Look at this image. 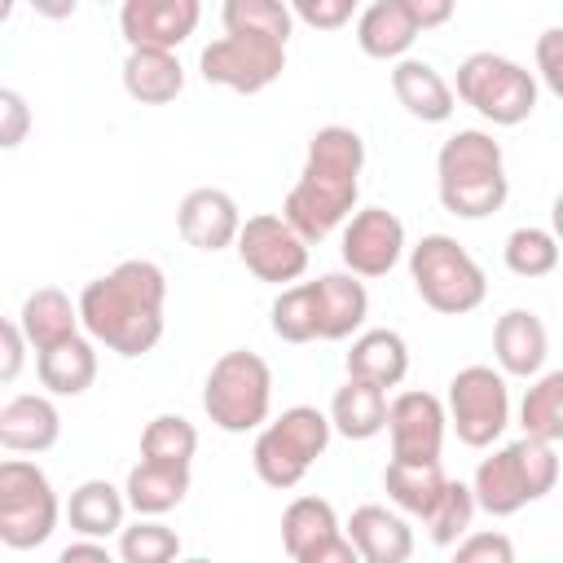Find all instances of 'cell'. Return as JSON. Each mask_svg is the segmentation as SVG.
Instances as JSON below:
<instances>
[{
    "label": "cell",
    "mask_w": 563,
    "mask_h": 563,
    "mask_svg": "<svg viewBox=\"0 0 563 563\" xmlns=\"http://www.w3.org/2000/svg\"><path fill=\"white\" fill-rule=\"evenodd\" d=\"M176 233L194 246V251H224V246H238V233H242V211L233 202V194L216 189V185H198L180 198L176 207Z\"/></svg>",
    "instance_id": "obj_16"
},
{
    "label": "cell",
    "mask_w": 563,
    "mask_h": 563,
    "mask_svg": "<svg viewBox=\"0 0 563 563\" xmlns=\"http://www.w3.org/2000/svg\"><path fill=\"white\" fill-rule=\"evenodd\" d=\"M475 493H471V484H462V479H449L444 484V493H440V501L431 506V515L422 519V528H427V537L435 541V545H444V550H453L466 532H471V519H475Z\"/></svg>",
    "instance_id": "obj_36"
},
{
    "label": "cell",
    "mask_w": 563,
    "mask_h": 563,
    "mask_svg": "<svg viewBox=\"0 0 563 563\" xmlns=\"http://www.w3.org/2000/svg\"><path fill=\"white\" fill-rule=\"evenodd\" d=\"M180 563H211V559H202V554H194V559H180Z\"/></svg>",
    "instance_id": "obj_47"
},
{
    "label": "cell",
    "mask_w": 563,
    "mask_h": 563,
    "mask_svg": "<svg viewBox=\"0 0 563 563\" xmlns=\"http://www.w3.org/2000/svg\"><path fill=\"white\" fill-rule=\"evenodd\" d=\"M361 172H365V141L356 128L325 123L308 136V154L299 167V180L290 185L282 216L303 242H321L339 224L356 216L361 198Z\"/></svg>",
    "instance_id": "obj_1"
},
{
    "label": "cell",
    "mask_w": 563,
    "mask_h": 563,
    "mask_svg": "<svg viewBox=\"0 0 563 563\" xmlns=\"http://www.w3.org/2000/svg\"><path fill=\"white\" fill-rule=\"evenodd\" d=\"M119 563H180V532L163 519H136L119 532Z\"/></svg>",
    "instance_id": "obj_37"
},
{
    "label": "cell",
    "mask_w": 563,
    "mask_h": 563,
    "mask_svg": "<svg viewBox=\"0 0 563 563\" xmlns=\"http://www.w3.org/2000/svg\"><path fill=\"white\" fill-rule=\"evenodd\" d=\"M449 427L457 431V440L466 449H488L501 440V431L510 427V387L506 374L493 365H462L449 378Z\"/></svg>",
    "instance_id": "obj_11"
},
{
    "label": "cell",
    "mask_w": 563,
    "mask_h": 563,
    "mask_svg": "<svg viewBox=\"0 0 563 563\" xmlns=\"http://www.w3.org/2000/svg\"><path fill=\"white\" fill-rule=\"evenodd\" d=\"M343 365H347V378H361L387 391V387H400L409 374V343L400 330L374 325L352 339V352L343 356Z\"/></svg>",
    "instance_id": "obj_21"
},
{
    "label": "cell",
    "mask_w": 563,
    "mask_h": 563,
    "mask_svg": "<svg viewBox=\"0 0 563 563\" xmlns=\"http://www.w3.org/2000/svg\"><path fill=\"white\" fill-rule=\"evenodd\" d=\"M62 435V413L53 405V396H9L0 405V444L9 453H48Z\"/></svg>",
    "instance_id": "obj_18"
},
{
    "label": "cell",
    "mask_w": 563,
    "mask_h": 563,
    "mask_svg": "<svg viewBox=\"0 0 563 563\" xmlns=\"http://www.w3.org/2000/svg\"><path fill=\"white\" fill-rule=\"evenodd\" d=\"M444 484L449 479H444L440 462H387L383 466V488H387L391 506L405 510V515H413V519H427L431 515V506L440 501Z\"/></svg>",
    "instance_id": "obj_30"
},
{
    "label": "cell",
    "mask_w": 563,
    "mask_h": 563,
    "mask_svg": "<svg viewBox=\"0 0 563 563\" xmlns=\"http://www.w3.org/2000/svg\"><path fill=\"white\" fill-rule=\"evenodd\" d=\"M453 92L493 128H515V123L532 119V110H537V75L493 48L462 57Z\"/></svg>",
    "instance_id": "obj_9"
},
{
    "label": "cell",
    "mask_w": 563,
    "mask_h": 563,
    "mask_svg": "<svg viewBox=\"0 0 563 563\" xmlns=\"http://www.w3.org/2000/svg\"><path fill=\"white\" fill-rule=\"evenodd\" d=\"M202 409H207L211 427H220L229 435L260 431L273 409L268 361L251 347H233V352L216 356V365L207 369V383H202Z\"/></svg>",
    "instance_id": "obj_7"
},
{
    "label": "cell",
    "mask_w": 563,
    "mask_h": 563,
    "mask_svg": "<svg viewBox=\"0 0 563 563\" xmlns=\"http://www.w3.org/2000/svg\"><path fill=\"white\" fill-rule=\"evenodd\" d=\"M268 325L282 343H312L321 339L317 330V282H295L286 286L273 308H268Z\"/></svg>",
    "instance_id": "obj_35"
},
{
    "label": "cell",
    "mask_w": 563,
    "mask_h": 563,
    "mask_svg": "<svg viewBox=\"0 0 563 563\" xmlns=\"http://www.w3.org/2000/svg\"><path fill=\"white\" fill-rule=\"evenodd\" d=\"M369 317V290L356 273H321L317 277V330L325 343H339V339H352L361 334Z\"/></svg>",
    "instance_id": "obj_20"
},
{
    "label": "cell",
    "mask_w": 563,
    "mask_h": 563,
    "mask_svg": "<svg viewBox=\"0 0 563 563\" xmlns=\"http://www.w3.org/2000/svg\"><path fill=\"white\" fill-rule=\"evenodd\" d=\"M339 251H343L347 273H356V277H387L400 264V255L409 251L405 246V220L396 211H387V207H361L343 224Z\"/></svg>",
    "instance_id": "obj_14"
},
{
    "label": "cell",
    "mask_w": 563,
    "mask_h": 563,
    "mask_svg": "<svg viewBox=\"0 0 563 563\" xmlns=\"http://www.w3.org/2000/svg\"><path fill=\"white\" fill-rule=\"evenodd\" d=\"M18 325H22L26 343L35 352H44V347H57V343L75 339L84 321H79V303H70V295L62 286H40L22 299Z\"/></svg>",
    "instance_id": "obj_24"
},
{
    "label": "cell",
    "mask_w": 563,
    "mask_h": 563,
    "mask_svg": "<svg viewBox=\"0 0 563 563\" xmlns=\"http://www.w3.org/2000/svg\"><path fill=\"white\" fill-rule=\"evenodd\" d=\"M550 233L559 238V246H563V189L554 194V202H550Z\"/></svg>",
    "instance_id": "obj_46"
},
{
    "label": "cell",
    "mask_w": 563,
    "mask_h": 563,
    "mask_svg": "<svg viewBox=\"0 0 563 563\" xmlns=\"http://www.w3.org/2000/svg\"><path fill=\"white\" fill-rule=\"evenodd\" d=\"M519 427L532 440L559 444L563 440V369H545L528 383L519 400Z\"/></svg>",
    "instance_id": "obj_32"
},
{
    "label": "cell",
    "mask_w": 563,
    "mask_h": 563,
    "mask_svg": "<svg viewBox=\"0 0 563 563\" xmlns=\"http://www.w3.org/2000/svg\"><path fill=\"white\" fill-rule=\"evenodd\" d=\"M198 453V431L189 418L180 413H158L145 422L141 431V462H158V466H194Z\"/></svg>",
    "instance_id": "obj_33"
},
{
    "label": "cell",
    "mask_w": 563,
    "mask_h": 563,
    "mask_svg": "<svg viewBox=\"0 0 563 563\" xmlns=\"http://www.w3.org/2000/svg\"><path fill=\"white\" fill-rule=\"evenodd\" d=\"M449 563H515V541H510L506 532H497V528L466 532V537L453 545Z\"/></svg>",
    "instance_id": "obj_38"
},
{
    "label": "cell",
    "mask_w": 563,
    "mask_h": 563,
    "mask_svg": "<svg viewBox=\"0 0 563 563\" xmlns=\"http://www.w3.org/2000/svg\"><path fill=\"white\" fill-rule=\"evenodd\" d=\"M330 435H334V427H330V413H321V409H312V405H290V409H282L273 422H264L260 427V435H255V444H251V466H255V475L268 484V488H295L308 471H312V462L330 449Z\"/></svg>",
    "instance_id": "obj_8"
},
{
    "label": "cell",
    "mask_w": 563,
    "mask_h": 563,
    "mask_svg": "<svg viewBox=\"0 0 563 563\" xmlns=\"http://www.w3.org/2000/svg\"><path fill=\"white\" fill-rule=\"evenodd\" d=\"M449 431V409L431 391H400L387 405V435H391V462H440Z\"/></svg>",
    "instance_id": "obj_13"
},
{
    "label": "cell",
    "mask_w": 563,
    "mask_h": 563,
    "mask_svg": "<svg viewBox=\"0 0 563 563\" xmlns=\"http://www.w3.org/2000/svg\"><path fill=\"white\" fill-rule=\"evenodd\" d=\"M435 194L457 220H484L501 211L510 194L501 141L484 128H457L435 154Z\"/></svg>",
    "instance_id": "obj_4"
},
{
    "label": "cell",
    "mask_w": 563,
    "mask_h": 563,
    "mask_svg": "<svg viewBox=\"0 0 563 563\" xmlns=\"http://www.w3.org/2000/svg\"><path fill=\"white\" fill-rule=\"evenodd\" d=\"M295 563H361V554H356V545L347 541V532H339V537L321 541L317 550H308V554L295 559Z\"/></svg>",
    "instance_id": "obj_43"
},
{
    "label": "cell",
    "mask_w": 563,
    "mask_h": 563,
    "mask_svg": "<svg viewBox=\"0 0 563 563\" xmlns=\"http://www.w3.org/2000/svg\"><path fill=\"white\" fill-rule=\"evenodd\" d=\"M31 132V106L22 101L18 88H0V145L18 150Z\"/></svg>",
    "instance_id": "obj_40"
},
{
    "label": "cell",
    "mask_w": 563,
    "mask_h": 563,
    "mask_svg": "<svg viewBox=\"0 0 563 563\" xmlns=\"http://www.w3.org/2000/svg\"><path fill=\"white\" fill-rule=\"evenodd\" d=\"M198 18H202L198 0H123L119 31H123L128 48L176 53V44H185L194 35Z\"/></svg>",
    "instance_id": "obj_15"
},
{
    "label": "cell",
    "mask_w": 563,
    "mask_h": 563,
    "mask_svg": "<svg viewBox=\"0 0 563 563\" xmlns=\"http://www.w3.org/2000/svg\"><path fill=\"white\" fill-rule=\"evenodd\" d=\"M128 497L123 488H114L110 479H84L79 488H70V501H66V519L70 528L84 537V541H106V537H119L128 523Z\"/></svg>",
    "instance_id": "obj_25"
},
{
    "label": "cell",
    "mask_w": 563,
    "mask_h": 563,
    "mask_svg": "<svg viewBox=\"0 0 563 563\" xmlns=\"http://www.w3.org/2000/svg\"><path fill=\"white\" fill-rule=\"evenodd\" d=\"M75 303L92 343H106L114 356H145L167 325V277L154 260H123L92 277Z\"/></svg>",
    "instance_id": "obj_2"
},
{
    "label": "cell",
    "mask_w": 563,
    "mask_h": 563,
    "mask_svg": "<svg viewBox=\"0 0 563 563\" xmlns=\"http://www.w3.org/2000/svg\"><path fill=\"white\" fill-rule=\"evenodd\" d=\"M62 506L53 493V479L26 462L4 457L0 462V541L9 550H35L57 532Z\"/></svg>",
    "instance_id": "obj_10"
},
{
    "label": "cell",
    "mask_w": 563,
    "mask_h": 563,
    "mask_svg": "<svg viewBox=\"0 0 563 563\" xmlns=\"http://www.w3.org/2000/svg\"><path fill=\"white\" fill-rule=\"evenodd\" d=\"M387 391L361 378H347L334 400H330V427L343 440H374L378 431H387Z\"/></svg>",
    "instance_id": "obj_29"
},
{
    "label": "cell",
    "mask_w": 563,
    "mask_h": 563,
    "mask_svg": "<svg viewBox=\"0 0 563 563\" xmlns=\"http://www.w3.org/2000/svg\"><path fill=\"white\" fill-rule=\"evenodd\" d=\"M35 374L48 396H84L97 383V347L88 334H75L57 347L35 352Z\"/></svg>",
    "instance_id": "obj_27"
},
{
    "label": "cell",
    "mask_w": 563,
    "mask_h": 563,
    "mask_svg": "<svg viewBox=\"0 0 563 563\" xmlns=\"http://www.w3.org/2000/svg\"><path fill=\"white\" fill-rule=\"evenodd\" d=\"M339 532H343V523H339V515L325 497L303 493L282 510V545H286L290 559H303L308 550H317L321 541H330Z\"/></svg>",
    "instance_id": "obj_31"
},
{
    "label": "cell",
    "mask_w": 563,
    "mask_h": 563,
    "mask_svg": "<svg viewBox=\"0 0 563 563\" xmlns=\"http://www.w3.org/2000/svg\"><path fill=\"white\" fill-rule=\"evenodd\" d=\"M559 484V453L545 440L519 435L501 449H493L471 479L475 506L488 510L493 519H506L515 510H523L528 501H541L545 493H554Z\"/></svg>",
    "instance_id": "obj_5"
},
{
    "label": "cell",
    "mask_w": 563,
    "mask_h": 563,
    "mask_svg": "<svg viewBox=\"0 0 563 563\" xmlns=\"http://www.w3.org/2000/svg\"><path fill=\"white\" fill-rule=\"evenodd\" d=\"M290 13L308 26H317V31H339L343 22H352L356 4L352 0H295Z\"/></svg>",
    "instance_id": "obj_41"
},
{
    "label": "cell",
    "mask_w": 563,
    "mask_h": 563,
    "mask_svg": "<svg viewBox=\"0 0 563 563\" xmlns=\"http://www.w3.org/2000/svg\"><path fill=\"white\" fill-rule=\"evenodd\" d=\"M409 4V18L418 31H431V26H444L453 18V0H405Z\"/></svg>",
    "instance_id": "obj_44"
},
{
    "label": "cell",
    "mask_w": 563,
    "mask_h": 563,
    "mask_svg": "<svg viewBox=\"0 0 563 563\" xmlns=\"http://www.w3.org/2000/svg\"><path fill=\"white\" fill-rule=\"evenodd\" d=\"M559 255H563L559 238H554L550 229H541V224H519V229H510V238H506V246H501L506 268H510L515 277H528V282L554 273V268H559Z\"/></svg>",
    "instance_id": "obj_34"
},
{
    "label": "cell",
    "mask_w": 563,
    "mask_h": 563,
    "mask_svg": "<svg viewBox=\"0 0 563 563\" xmlns=\"http://www.w3.org/2000/svg\"><path fill=\"white\" fill-rule=\"evenodd\" d=\"M422 31L413 26L409 18V4L405 0H374L356 13V44L365 57H378V62H405V53L413 48Z\"/></svg>",
    "instance_id": "obj_23"
},
{
    "label": "cell",
    "mask_w": 563,
    "mask_h": 563,
    "mask_svg": "<svg viewBox=\"0 0 563 563\" xmlns=\"http://www.w3.org/2000/svg\"><path fill=\"white\" fill-rule=\"evenodd\" d=\"M57 563H114V554L101 545V541H70L62 554H57Z\"/></svg>",
    "instance_id": "obj_45"
},
{
    "label": "cell",
    "mask_w": 563,
    "mask_h": 563,
    "mask_svg": "<svg viewBox=\"0 0 563 563\" xmlns=\"http://www.w3.org/2000/svg\"><path fill=\"white\" fill-rule=\"evenodd\" d=\"M238 260L246 264L251 277H260V282L286 290V282L295 286V282L308 273V242L286 224V216L260 211V216H246V220H242Z\"/></svg>",
    "instance_id": "obj_12"
},
{
    "label": "cell",
    "mask_w": 563,
    "mask_h": 563,
    "mask_svg": "<svg viewBox=\"0 0 563 563\" xmlns=\"http://www.w3.org/2000/svg\"><path fill=\"white\" fill-rule=\"evenodd\" d=\"M537 75H541V84L563 101V26H545L541 35H537Z\"/></svg>",
    "instance_id": "obj_39"
},
{
    "label": "cell",
    "mask_w": 563,
    "mask_h": 563,
    "mask_svg": "<svg viewBox=\"0 0 563 563\" xmlns=\"http://www.w3.org/2000/svg\"><path fill=\"white\" fill-rule=\"evenodd\" d=\"M185 493H189V466L136 462L123 479V497H128V510H136V519H163L185 501Z\"/></svg>",
    "instance_id": "obj_28"
},
{
    "label": "cell",
    "mask_w": 563,
    "mask_h": 563,
    "mask_svg": "<svg viewBox=\"0 0 563 563\" xmlns=\"http://www.w3.org/2000/svg\"><path fill=\"white\" fill-rule=\"evenodd\" d=\"M409 282L418 299L440 317H466L484 303L488 277L475 255L449 233H422L409 246Z\"/></svg>",
    "instance_id": "obj_6"
},
{
    "label": "cell",
    "mask_w": 563,
    "mask_h": 563,
    "mask_svg": "<svg viewBox=\"0 0 563 563\" xmlns=\"http://www.w3.org/2000/svg\"><path fill=\"white\" fill-rule=\"evenodd\" d=\"M493 356L506 378H537L550 356L545 321L532 308H506L493 325Z\"/></svg>",
    "instance_id": "obj_17"
},
{
    "label": "cell",
    "mask_w": 563,
    "mask_h": 563,
    "mask_svg": "<svg viewBox=\"0 0 563 563\" xmlns=\"http://www.w3.org/2000/svg\"><path fill=\"white\" fill-rule=\"evenodd\" d=\"M224 35L198 53V70L207 84L229 92H264L286 70V40L295 31V13L282 0H224L220 9Z\"/></svg>",
    "instance_id": "obj_3"
},
{
    "label": "cell",
    "mask_w": 563,
    "mask_h": 563,
    "mask_svg": "<svg viewBox=\"0 0 563 563\" xmlns=\"http://www.w3.org/2000/svg\"><path fill=\"white\" fill-rule=\"evenodd\" d=\"M391 92L422 123H444V119H453V106H457L453 84L422 57H405L391 66Z\"/></svg>",
    "instance_id": "obj_22"
},
{
    "label": "cell",
    "mask_w": 563,
    "mask_h": 563,
    "mask_svg": "<svg viewBox=\"0 0 563 563\" xmlns=\"http://www.w3.org/2000/svg\"><path fill=\"white\" fill-rule=\"evenodd\" d=\"M0 334H4V361H0V383H13L18 378V369H22V356H26V334H22V325H18V317H9L4 325H0Z\"/></svg>",
    "instance_id": "obj_42"
},
{
    "label": "cell",
    "mask_w": 563,
    "mask_h": 563,
    "mask_svg": "<svg viewBox=\"0 0 563 563\" xmlns=\"http://www.w3.org/2000/svg\"><path fill=\"white\" fill-rule=\"evenodd\" d=\"M123 88L141 106H167L185 92V66L176 62V53H163V48H128Z\"/></svg>",
    "instance_id": "obj_26"
},
{
    "label": "cell",
    "mask_w": 563,
    "mask_h": 563,
    "mask_svg": "<svg viewBox=\"0 0 563 563\" xmlns=\"http://www.w3.org/2000/svg\"><path fill=\"white\" fill-rule=\"evenodd\" d=\"M343 532L356 545L361 563H409L413 554V528L387 506H356Z\"/></svg>",
    "instance_id": "obj_19"
}]
</instances>
